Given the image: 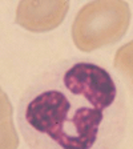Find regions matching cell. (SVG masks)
<instances>
[{
    "label": "cell",
    "mask_w": 133,
    "mask_h": 149,
    "mask_svg": "<svg viewBox=\"0 0 133 149\" xmlns=\"http://www.w3.org/2000/svg\"><path fill=\"white\" fill-rule=\"evenodd\" d=\"M125 92L104 67L65 60L23 93L17 124L31 149H117L127 128Z\"/></svg>",
    "instance_id": "cell-1"
},
{
    "label": "cell",
    "mask_w": 133,
    "mask_h": 149,
    "mask_svg": "<svg viewBox=\"0 0 133 149\" xmlns=\"http://www.w3.org/2000/svg\"><path fill=\"white\" fill-rule=\"evenodd\" d=\"M130 24V7L125 0H93L79 11L72 25L75 45L92 52L120 41Z\"/></svg>",
    "instance_id": "cell-2"
},
{
    "label": "cell",
    "mask_w": 133,
    "mask_h": 149,
    "mask_svg": "<svg viewBox=\"0 0 133 149\" xmlns=\"http://www.w3.org/2000/svg\"><path fill=\"white\" fill-rule=\"evenodd\" d=\"M69 1L71 0H20L15 23L29 32H49L64 22Z\"/></svg>",
    "instance_id": "cell-3"
},
{
    "label": "cell",
    "mask_w": 133,
    "mask_h": 149,
    "mask_svg": "<svg viewBox=\"0 0 133 149\" xmlns=\"http://www.w3.org/2000/svg\"><path fill=\"white\" fill-rule=\"evenodd\" d=\"M19 136L13 124V108L6 93L0 95V149H17Z\"/></svg>",
    "instance_id": "cell-4"
},
{
    "label": "cell",
    "mask_w": 133,
    "mask_h": 149,
    "mask_svg": "<svg viewBox=\"0 0 133 149\" xmlns=\"http://www.w3.org/2000/svg\"><path fill=\"white\" fill-rule=\"evenodd\" d=\"M113 65L123 79L133 88V40L117 49Z\"/></svg>",
    "instance_id": "cell-5"
},
{
    "label": "cell",
    "mask_w": 133,
    "mask_h": 149,
    "mask_svg": "<svg viewBox=\"0 0 133 149\" xmlns=\"http://www.w3.org/2000/svg\"><path fill=\"white\" fill-rule=\"evenodd\" d=\"M1 93H4V92H3V91H1V88H0V95H1Z\"/></svg>",
    "instance_id": "cell-6"
}]
</instances>
